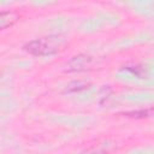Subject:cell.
I'll return each mask as SVG.
<instances>
[{
  "instance_id": "277c9868",
  "label": "cell",
  "mask_w": 154,
  "mask_h": 154,
  "mask_svg": "<svg viewBox=\"0 0 154 154\" xmlns=\"http://www.w3.org/2000/svg\"><path fill=\"white\" fill-rule=\"evenodd\" d=\"M154 116V109H146L141 112H131L126 113V117H132V118H143V117H152Z\"/></svg>"
},
{
  "instance_id": "7a4b0ae2",
  "label": "cell",
  "mask_w": 154,
  "mask_h": 154,
  "mask_svg": "<svg viewBox=\"0 0 154 154\" xmlns=\"http://www.w3.org/2000/svg\"><path fill=\"white\" fill-rule=\"evenodd\" d=\"M19 20V14L16 11H2L0 13V29L5 30Z\"/></svg>"
},
{
  "instance_id": "6da1fadb",
  "label": "cell",
  "mask_w": 154,
  "mask_h": 154,
  "mask_svg": "<svg viewBox=\"0 0 154 154\" xmlns=\"http://www.w3.org/2000/svg\"><path fill=\"white\" fill-rule=\"evenodd\" d=\"M67 45V41L61 35H49L31 40L23 46V49L36 57L54 55L61 52Z\"/></svg>"
},
{
  "instance_id": "5b68a950",
  "label": "cell",
  "mask_w": 154,
  "mask_h": 154,
  "mask_svg": "<svg viewBox=\"0 0 154 154\" xmlns=\"http://www.w3.org/2000/svg\"><path fill=\"white\" fill-rule=\"evenodd\" d=\"M107 150L105 148H101V147H91V148H88L85 150H83L81 154H106Z\"/></svg>"
},
{
  "instance_id": "3957f363",
  "label": "cell",
  "mask_w": 154,
  "mask_h": 154,
  "mask_svg": "<svg viewBox=\"0 0 154 154\" xmlns=\"http://www.w3.org/2000/svg\"><path fill=\"white\" fill-rule=\"evenodd\" d=\"M91 58L87 57V55H78L75 57L71 61H70V66L72 67V70H84L87 66H89Z\"/></svg>"
}]
</instances>
